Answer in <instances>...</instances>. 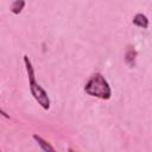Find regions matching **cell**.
Here are the masks:
<instances>
[{"label":"cell","instance_id":"277c9868","mask_svg":"<svg viewBox=\"0 0 152 152\" xmlns=\"http://www.w3.org/2000/svg\"><path fill=\"white\" fill-rule=\"evenodd\" d=\"M33 139L38 142V145L40 146V148H42L43 151H46V152H55V148H53L46 140H44L40 135H38V134H33Z\"/></svg>","mask_w":152,"mask_h":152},{"label":"cell","instance_id":"6da1fadb","mask_svg":"<svg viewBox=\"0 0 152 152\" xmlns=\"http://www.w3.org/2000/svg\"><path fill=\"white\" fill-rule=\"evenodd\" d=\"M84 91L89 96L99 97L102 100H108L112 96V89L107 82V80L102 76V74H94L84 86Z\"/></svg>","mask_w":152,"mask_h":152},{"label":"cell","instance_id":"3957f363","mask_svg":"<svg viewBox=\"0 0 152 152\" xmlns=\"http://www.w3.org/2000/svg\"><path fill=\"white\" fill-rule=\"evenodd\" d=\"M132 23H133L135 26L141 27V28H147V27H148V19H147V17H146L145 14H142V13H137V14L133 17V19H132Z\"/></svg>","mask_w":152,"mask_h":152},{"label":"cell","instance_id":"8992f818","mask_svg":"<svg viewBox=\"0 0 152 152\" xmlns=\"http://www.w3.org/2000/svg\"><path fill=\"white\" fill-rule=\"evenodd\" d=\"M25 7V0H14L11 5V12L13 14H19Z\"/></svg>","mask_w":152,"mask_h":152},{"label":"cell","instance_id":"5b68a950","mask_svg":"<svg viewBox=\"0 0 152 152\" xmlns=\"http://www.w3.org/2000/svg\"><path fill=\"white\" fill-rule=\"evenodd\" d=\"M135 57H137V51H135L132 46H129L128 50H127V52H126L125 62H126L129 66H133L134 63H135Z\"/></svg>","mask_w":152,"mask_h":152},{"label":"cell","instance_id":"7a4b0ae2","mask_svg":"<svg viewBox=\"0 0 152 152\" xmlns=\"http://www.w3.org/2000/svg\"><path fill=\"white\" fill-rule=\"evenodd\" d=\"M28 84H30L31 94L34 97V100L38 102V104H40V107L45 110L50 109V99L48 96V93L44 90V88H42V86L36 82V78L28 80Z\"/></svg>","mask_w":152,"mask_h":152},{"label":"cell","instance_id":"52a82bcc","mask_svg":"<svg viewBox=\"0 0 152 152\" xmlns=\"http://www.w3.org/2000/svg\"><path fill=\"white\" fill-rule=\"evenodd\" d=\"M24 64H25V66H26V71H27V76H28V80H32V78H34V69H33V66H32V63H31V61L28 59V57L25 55L24 56Z\"/></svg>","mask_w":152,"mask_h":152},{"label":"cell","instance_id":"ba28073f","mask_svg":"<svg viewBox=\"0 0 152 152\" xmlns=\"http://www.w3.org/2000/svg\"><path fill=\"white\" fill-rule=\"evenodd\" d=\"M0 114H1V115H2V116H5V118H6V119H10V115H8V114H7V113H6V112H5V110H2V109H1V108H0Z\"/></svg>","mask_w":152,"mask_h":152}]
</instances>
